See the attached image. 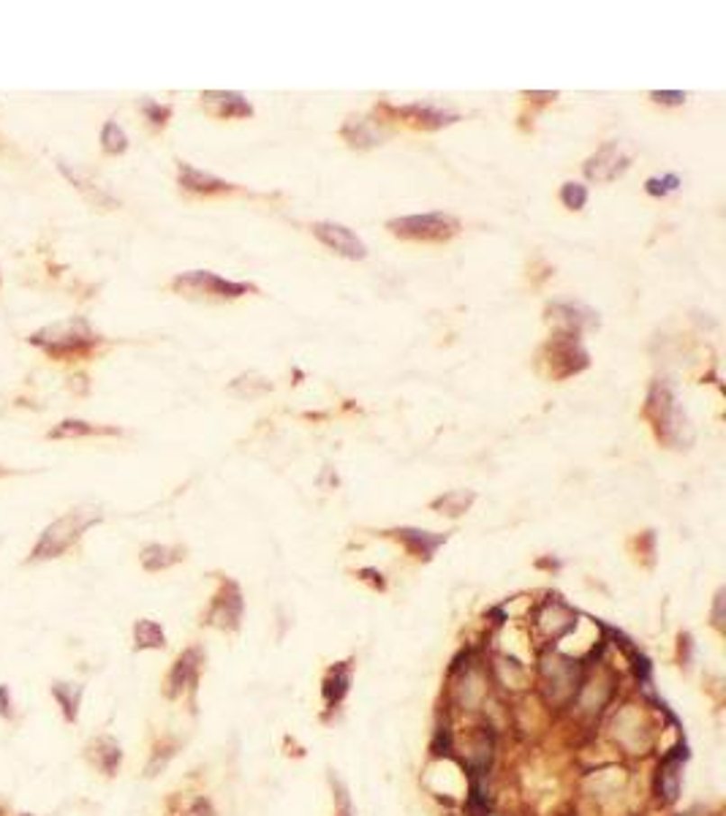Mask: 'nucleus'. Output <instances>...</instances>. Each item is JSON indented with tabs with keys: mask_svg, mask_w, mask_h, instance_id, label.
<instances>
[{
	"mask_svg": "<svg viewBox=\"0 0 726 816\" xmlns=\"http://www.w3.org/2000/svg\"><path fill=\"white\" fill-rule=\"evenodd\" d=\"M642 414L653 425L656 438L669 449H688L694 444V427L675 398V387L667 379L650 384Z\"/></svg>",
	"mask_w": 726,
	"mask_h": 816,
	"instance_id": "1",
	"label": "nucleus"
},
{
	"mask_svg": "<svg viewBox=\"0 0 726 816\" xmlns=\"http://www.w3.org/2000/svg\"><path fill=\"white\" fill-rule=\"evenodd\" d=\"M591 667L594 665H585L583 659H568V656H560V653L544 650L539 659V667H536L539 692H541L544 705L549 711H560V713L568 711Z\"/></svg>",
	"mask_w": 726,
	"mask_h": 816,
	"instance_id": "2",
	"label": "nucleus"
},
{
	"mask_svg": "<svg viewBox=\"0 0 726 816\" xmlns=\"http://www.w3.org/2000/svg\"><path fill=\"white\" fill-rule=\"evenodd\" d=\"M101 518L104 515H101L98 507H79V509H71L68 515L58 518L39 536V542H36V547L31 553V561H52V558L63 555L82 536V531H87L90 526L101 523Z\"/></svg>",
	"mask_w": 726,
	"mask_h": 816,
	"instance_id": "3",
	"label": "nucleus"
},
{
	"mask_svg": "<svg viewBox=\"0 0 726 816\" xmlns=\"http://www.w3.org/2000/svg\"><path fill=\"white\" fill-rule=\"evenodd\" d=\"M31 344L44 349L52 357H66V354H82L90 352L98 344V335L93 333V326L82 316H71L66 321H55L44 330L31 335Z\"/></svg>",
	"mask_w": 726,
	"mask_h": 816,
	"instance_id": "4",
	"label": "nucleus"
},
{
	"mask_svg": "<svg viewBox=\"0 0 726 816\" xmlns=\"http://www.w3.org/2000/svg\"><path fill=\"white\" fill-rule=\"evenodd\" d=\"M539 362L547 371L549 379L563 381L568 376L583 373L591 365L588 352L579 344V333H568V330H555L549 335V341L541 346L539 352Z\"/></svg>",
	"mask_w": 726,
	"mask_h": 816,
	"instance_id": "5",
	"label": "nucleus"
},
{
	"mask_svg": "<svg viewBox=\"0 0 726 816\" xmlns=\"http://www.w3.org/2000/svg\"><path fill=\"white\" fill-rule=\"evenodd\" d=\"M386 229L400 240L413 243H449L460 234L463 224L449 213H424V215H403L386 221Z\"/></svg>",
	"mask_w": 726,
	"mask_h": 816,
	"instance_id": "6",
	"label": "nucleus"
},
{
	"mask_svg": "<svg viewBox=\"0 0 726 816\" xmlns=\"http://www.w3.org/2000/svg\"><path fill=\"white\" fill-rule=\"evenodd\" d=\"M531 623H533V631L552 647L568 631H574V626H576V610L568 607L560 596H549V599H544V601L536 604V610L531 615Z\"/></svg>",
	"mask_w": 726,
	"mask_h": 816,
	"instance_id": "7",
	"label": "nucleus"
},
{
	"mask_svg": "<svg viewBox=\"0 0 726 816\" xmlns=\"http://www.w3.org/2000/svg\"><path fill=\"white\" fill-rule=\"evenodd\" d=\"M172 289L186 291V294H204V297H221V299H237L242 294L256 291V286L250 283H237V280H226L215 272L207 270H191L183 272L172 280Z\"/></svg>",
	"mask_w": 726,
	"mask_h": 816,
	"instance_id": "8",
	"label": "nucleus"
},
{
	"mask_svg": "<svg viewBox=\"0 0 726 816\" xmlns=\"http://www.w3.org/2000/svg\"><path fill=\"white\" fill-rule=\"evenodd\" d=\"M645 705H623L621 713H615V724H613V735L615 743L621 748H626L629 754H645L653 746V729L648 724V719L642 716Z\"/></svg>",
	"mask_w": 726,
	"mask_h": 816,
	"instance_id": "9",
	"label": "nucleus"
},
{
	"mask_svg": "<svg viewBox=\"0 0 726 816\" xmlns=\"http://www.w3.org/2000/svg\"><path fill=\"white\" fill-rule=\"evenodd\" d=\"M685 743H677L672 751L661 754V762L656 767L653 778V794L661 805H675L680 797V784H683V762H685Z\"/></svg>",
	"mask_w": 726,
	"mask_h": 816,
	"instance_id": "10",
	"label": "nucleus"
},
{
	"mask_svg": "<svg viewBox=\"0 0 726 816\" xmlns=\"http://www.w3.org/2000/svg\"><path fill=\"white\" fill-rule=\"evenodd\" d=\"M629 167H631V152L621 142H607L585 160V178L594 183H613Z\"/></svg>",
	"mask_w": 726,
	"mask_h": 816,
	"instance_id": "11",
	"label": "nucleus"
},
{
	"mask_svg": "<svg viewBox=\"0 0 726 816\" xmlns=\"http://www.w3.org/2000/svg\"><path fill=\"white\" fill-rule=\"evenodd\" d=\"M242 610H245V604H242V593H240L237 582L223 580L221 593L213 599V607L207 612V623L218 626L223 631H237L240 620H242Z\"/></svg>",
	"mask_w": 726,
	"mask_h": 816,
	"instance_id": "12",
	"label": "nucleus"
},
{
	"mask_svg": "<svg viewBox=\"0 0 726 816\" xmlns=\"http://www.w3.org/2000/svg\"><path fill=\"white\" fill-rule=\"evenodd\" d=\"M313 234L330 248L335 251L338 256H346V259H365L368 256V245L343 224H330V221H322V224H313Z\"/></svg>",
	"mask_w": 726,
	"mask_h": 816,
	"instance_id": "13",
	"label": "nucleus"
},
{
	"mask_svg": "<svg viewBox=\"0 0 726 816\" xmlns=\"http://www.w3.org/2000/svg\"><path fill=\"white\" fill-rule=\"evenodd\" d=\"M199 667H202V650L199 647H188L183 656L175 662L169 678H167V697L177 700L183 697L188 689H196L199 681Z\"/></svg>",
	"mask_w": 726,
	"mask_h": 816,
	"instance_id": "14",
	"label": "nucleus"
},
{
	"mask_svg": "<svg viewBox=\"0 0 726 816\" xmlns=\"http://www.w3.org/2000/svg\"><path fill=\"white\" fill-rule=\"evenodd\" d=\"M547 318L555 324V330H568V333H579V335H583L585 326L599 324V316L591 307L574 305V302H552L547 307Z\"/></svg>",
	"mask_w": 726,
	"mask_h": 816,
	"instance_id": "15",
	"label": "nucleus"
},
{
	"mask_svg": "<svg viewBox=\"0 0 726 816\" xmlns=\"http://www.w3.org/2000/svg\"><path fill=\"white\" fill-rule=\"evenodd\" d=\"M386 536L397 539L416 561H430L435 555V550L449 539V534H432V531H419V528H397V531H389Z\"/></svg>",
	"mask_w": 726,
	"mask_h": 816,
	"instance_id": "16",
	"label": "nucleus"
},
{
	"mask_svg": "<svg viewBox=\"0 0 726 816\" xmlns=\"http://www.w3.org/2000/svg\"><path fill=\"white\" fill-rule=\"evenodd\" d=\"M177 172H180V186L186 191H191V194L213 197V194H231V191H237L231 183H226V180H221V178H215L210 172H202V170L191 167V163H186V160L177 163Z\"/></svg>",
	"mask_w": 726,
	"mask_h": 816,
	"instance_id": "17",
	"label": "nucleus"
},
{
	"mask_svg": "<svg viewBox=\"0 0 726 816\" xmlns=\"http://www.w3.org/2000/svg\"><path fill=\"white\" fill-rule=\"evenodd\" d=\"M384 109L392 112V115H397V117H405L416 128H427V131L444 128V125H452V123L460 120L455 112H444V109H435V106H427V104H411V106H400V109L384 106Z\"/></svg>",
	"mask_w": 726,
	"mask_h": 816,
	"instance_id": "18",
	"label": "nucleus"
},
{
	"mask_svg": "<svg viewBox=\"0 0 726 816\" xmlns=\"http://www.w3.org/2000/svg\"><path fill=\"white\" fill-rule=\"evenodd\" d=\"M351 665L349 662H338L332 665L327 673H324V681H322V697H324V708L327 711H335L343 705L349 689H351Z\"/></svg>",
	"mask_w": 726,
	"mask_h": 816,
	"instance_id": "19",
	"label": "nucleus"
},
{
	"mask_svg": "<svg viewBox=\"0 0 726 816\" xmlns=\"http://www.w3.org/2000/svg\"><path fill=\"white\" fill-rule=\"evenodd\" d=\"M340 133L354 147H373L386 139V131H381L376 120H365V117H349L346 125L340 128Z\"/></svg>",
	"mask_w": 726,
	"mask_h": 816,
	"instance_id": "20",
	"label": "nucleus"
},
{
	"mask_svg": "<svg viewBox=\"0 0 726 816\" xmlns=\"http://www.w3.org/2000/svg\"><path fill=\"white\" fill-rule=\"evenodd\" d=\"M202 101L218 115V117H250L253 106L240 93H202Z\"/></svg>",
	"mask_w": 726,
	"mask_h": 816,
	"instance_id": "21",
	"label": "nucleus"
},
{
	"mask_svg": "<svg viewBox=\"0 0 726 816\" xmlns=\"http://www.w3.org/2000/svg\"><path fill=\"white\" fill-rule=\"evenodd\" d=\"M87 756H90V762H93V765H95L101 773L114 775V770L120 767L123 751H120V746H117L112 738H98V740H93V743H90Z\"/></svg>",
	"mask_w": 726,
	"mask_h": 816,
	"instance_id": "22",
	"label": "nucleus"
},
{
	"mask_svg": "<svg viewBox=\"0 0 726 816\" xmlns=\"http://www.w3.org/2000/svg\"><path fill=\"white\" fill-rule=\"evenodd\" d=\"M474 501H476L474 490H449V493L435 499L430 504V509L439 512V515H447V518H460V515H466L474 507Z\"/></svg>",
	"mask_w": 726,
	"mask_h": 816,
	"instance_id": "23",
	"label": "nucleus"
},
{
	"mask_svg": "<svg viewBox=\"0 0 726 816\" xmlns=\"http://www.w3.org/2000/svg\"><path fill=\"white\" fill-rule=\"evenodd\" d=\"M141 566L148 572H161V569H169L175 564H180L186 558V550L183 547H167V545H148L141 550Z\"/></svg>",
	"mask_w": 726,
	"mask_h": 816,
	"instance_id": "24",
	"label": "nucleus"
},
{
	"mask_svg": "<svg viewBox=\"0 0 726 816\" xmlns=\"http://www.w3.org/2000/svg\"><path fill=\"white\" fill-rule=\"evenodd\" d=\"M82 436H120V427H98L82 419H66L50 430L47 438H82Z\"/></svg>",
	"mask_w": 726,
	"mask_h": 816,
	"instance_id": "25",
	"label": "nucleus"
},
{
	"mask_svg": "<svg viewBox=\"0 0 726 816\" xmlns=\"http://www.w3.org/2000/svg\"><path fill=\"white\" fill-rule=\"evenodd\" d=\"M58 167H60V172H63V175H66V178H68V180H71V183H74V186H77V188H79V191H82V194H85V197L90 199V202H93V205H98V207H109V205H117V202H114V199H112V197H109V194H106L104 188H98V186H95V183H93L90 178H82V175H79V172H77V170L71 167V163L60 160V163H58Z\"/></svg>",
	"mask_w": 726,
	"mask_h": 816,
	"instance_id": "26",
	"label": "nucleus"
},
{
	"mask_svg": "<svg viewBox=\"0 0 726 816\" xmlns=\"http://www.w3.org/2000/svg\"><path fill=\"white\" fill-rule=\"evenodd\" d=\"M164 645H167V634L156 620L141 618L133 623V647L136 650H153V647L161 650Z\"/></svg>",
	"mask_w": 726,
	"mask_h": 816,
	"instance_id": "27",
	"label": "nucleus"
},
{
	"mask_svg": "<svg viewBox=\"0 0 726 816\" xmlns=\"http://www.w3.org/2000/svg\"><path fill=\"white\" fill-rule=\"evenodd\" d=\"M52 694H55V700L60 702V708H63V716L68 719V721H77V713H79V700H82V694H85V689L79 686V683H55L52 686Z\"/></svg>",
	"mask_w": 726,
	"mask_h": 816,
	"instance_id": "28",
	"label": "nucleus"
},
{
	"mask_svg": "<svg viewBox=\"0 0 726 816\" xmlns=\"http://www.w3.org/2000/svg\"><path fill=\"white\" fill-rule=\"evenodd\" d=\"M101 147L109 155H120V152L128 150V136H125V131L114 120L104 123V128H101Z\"/></svg>",
	"mask_w": 726,
	"mask_h": 816,
	"instance_id": "29",
	"label": "nucleus"
},
{
	"mask_svg": "<svg viewBox=\"0 0 726 816\" xmlns=\"http://www.w3.org/2000/svg\"><path fill=\"white\" fill-rule=\"evenodd\" d=\"M269 390H272V384L267 379H256V376H240L229 384V392H234L240 398H259Z\"/></svg>",
	"mask_w": 726,
	"mask_h": 816,
	"instance_id": "30",
	"label": "nucleus"
},
{
	"mask_svg": "<svg viewBox=\"0 0 726 816\" xmlns=\"http://www.w3.org/2000/svg\"><path fill=\"white\" fill-rule=\"evenodd\" d=\"M330 784H332V794H335V816H354V802H351L349 786L338 775H330Z\"/></svg>",
	"mask_w": 726,
	"mask_h": 816,
	"instance_id": "31",
	"label": "nucleus"
},
{
	"mask_svg": "<svg viewBox=\"0 0 726 816\" xmlns=\"http://www.w3.org/2000/svg\"><path fill=\"white\" fill-rule=\"evenodd\" d=\"M560 202L568 207V210H583L585 202H588V188L579 186V183H566L560 188Z\"/></svg>",
	"mask_w": 726,
	"mask_h": 816,
	"instance_id": "32",
	"label": "nucleus"
},
{
	"mask_svg": "<svg viewBox=\"0 0 726 816\" xmlns=\"http://www.w3.org/2000/svg\"><path fill=\"white\" fill-rule=\"evenodd\" d=\"M141 112H144V117H148L150 123L164 125V123L169 120V115H172V106H167V104H156V101H141Z\"/></svg>",
	"mask_w": 726,
	"mask_h": 816,
	"instance_id": "33",
	"label": "nucleus"
},
{
	"mask_svg": "<svg viewBox=\"0 0 726 816\" xmlns=\"http://www.w3.org/2000/svg\"><path fill=\"white\" fill-rule=\"evenodd\" d=\"M677 188V178L675 175H667V178H650L648 183H645V191L650 194V197H664L667 191H675Z\"/></svg>",
	"mask_w": 726,
	"mask_h": 816,
	"instance_id": "34",
	"label": "nucleus"
},
{
	"mask_svg": "<svg viewBox=\"0 0 726 816\" xmlns=\"http://www.w3.org/2000/svg\"><path fill=\"white\" fill-rule=\"evenodd\" d=\"M650 98L656 101V104H664V106H680V104H685V93H669V90H653L650 93Z\"/></svg>",
	"mask_w": 726,
	"mask_h": 816,
	"instance_id": "35",
	"label": "nucleus"
},
{
	"mask_svg": "<svg viewBox=\"0 0 726 816\" xmlns=\"http://www.w3.org/2000/svg\"><path fill=\"white\" fill-rule=\"evenodd\" d=\"M723 596H726V591L723 588H718V593H715V599H712V626L723 634Z\"/></svg>",
	"mask_w": 726,
	"mask_h": 816,
	"instance_id": "36",
	"label": "nucleus"
},
{
	"mask_svg": "<svg viewBox=\"0 0 726 816\" xmlns=\"http://www.w3.org/2000/svg\"><path fill=\"white\" fill-rule=\"evenodd\" d=\"M528 101H539V104H547V101H555L558 93H522Z\"/></svg>",
	"mask_w": 726,
	"mask_h": 816,
	"instance_id": "37",
	"label": "nucleus"
},
{
	"mask_svg": "<svg viewBox=\"0 0 726 816\" xmlns=\"http://www.w3.org/2000/svg\"><path fill=\"white\" fill-rule=\"evenodd\" d=\"M6 705H9V689H6V686H0V713H4V716H9V708H6Z\"/></svg>",
	"mask_w": 726,
	"mask_h": 816,
	"instance_id": "38",
	"label": "nucleus"
},
{
	"mask_svg": "<svg viewBox=\"0 0 726 816\" xmlns=\"http://www.w3.org/2000/svg\"><path fill=\"white\" fill-rule=\"evenodd\" d=\"M702 811L699 808H694V811H685V813H680V816H699Z\"/></svg>",
	"mask_w": 726,
	"mask_h": 816,
	"instance_id": "39",
	"label": "nucleus"
},
{
	"mask_svg": "<svg viewBox=\"0 0 726 816\" xmlns=\"http://www.w3.org/2000/svg\"><path fill=\"white\" fill-rule=\"evenodd\" d=\"M25 816H31V813H25Z\"/></svg>",
	"mask_w": 726,
	"mask_h": 816,
	"instance_id": "40",
	"label": "nucleus"
},
{
	"mask_svg": "<svg viewBox=\"0 0 726 816\" xmlns=\"http://www.w3.org/2000/svg\"><path fill=\"white\" fill-rule=\"evenodd\" d=\"M0 473H4V471H0Z\"/></svg>",
	"mask_w": 726,
	"mask_h": 816,
	"instance_id": "41",
	"label": "nucleus"
}]
</instances>
